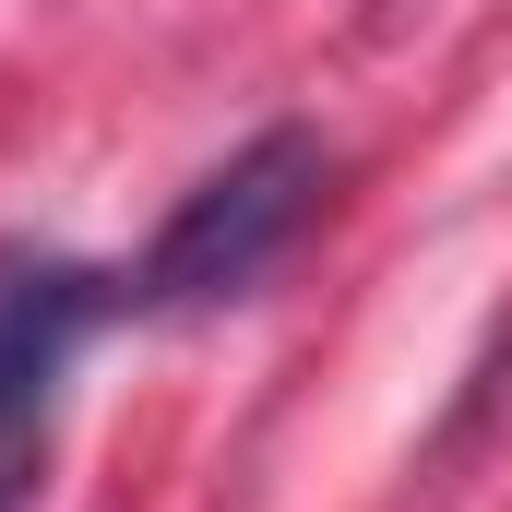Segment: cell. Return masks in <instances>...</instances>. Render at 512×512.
Wrapping results in <instances>:
<instances>
[{"instance_id":"6da1fadb","label":"cell","mask_w":512,"mask_h":512,"mask_svg":"<svg viewBox=\"0 0 512 512\" xmlns=\"http://www.w3.org/2000/svg\"><path fill=\"white\" fill-rule=\"evenodd\" d=\"M322 191H334L322 131H251L227 167H203V179L167 203V227H155L143 262L120 274V310L131 322H191V310L251 298L262 274L298 251V227L322 215Z\"/></svg>"},{"instance_id":"7a4b0ae2","label":"cell","mask_w":512,"mask_h":512,"mask_svg":"<svg viewBox=\"0 0 512 512\" xmlns=\"http://www.w3.org/2000/svg\"><path fill=\"white\" fill-rule=\"evenodd\" d=\"M108 310H120V274H84V262H0V512L36 501L60 370L84 358V334H96Z\"/></svg>"}]
</instances>
